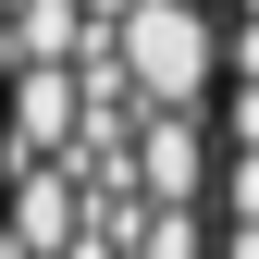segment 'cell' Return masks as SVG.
<instances>
[{
  "label": "cell",
  "instance_id": "cell-1",
  "mask_svg": "<svg viewBox=\"0 0 259 259\" xmlns=\"http://www.w3.org/2000/svg\"><path fill=\"white\" fill-rule=\"evenodd\" d=\"M0 259H210V0H0Z\"/></svg>",
  "mask_w": 259,
  "mask_h": 259
}]
</instances>
